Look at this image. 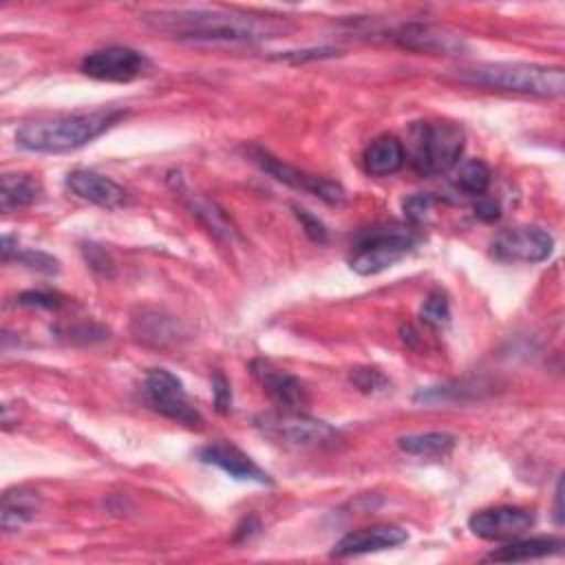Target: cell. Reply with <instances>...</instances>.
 Returning a JSON list of instances; mask_svg holds the SVG:
<instances>
[{
    "instance_id": "1",
    "label": "cell",
    "mask_w": 565,
    "mask_h": 565,
    "mask_svg": "<svg viewBox=\"0 0 565 565\" xmlns=\"http://www.w3.org/2000/svg\"><path fill=\"white\" fill-rule=\"evenodd\" d=\"M143 22L154 31L168 33L177 40L260 42L294 31V24L285 15L225 7L157 9L143 13Z\"/></svg>"
},
{
    "instance_id": "2",
    "label": "cell",
    "mask_w": 565,
    "mask_h": 565,
    "mask_svg": "<svg viewBox=\"0 0 565 565\" xmlns=\"http://www.w3.org/2000/svg\"><path fill=\"white\" fill-rule=\"evenodd\" d=\"M124 115L126 113L119 108H99L26 121L18 128L15 143L29 152H68L106 132Z\"/></svg>"
},
{
    "instance_id": "3",
    "label": "cell",
    "mask_w": 565,
    "mask_h": 565,
    "mask_svg": "<svg viewBox=\"0 0 565 565\" xmlns=\"http://www.w3.org/2000/svg\"><path fill=\"white\" fill-rule=\"evenodd\" d=\"M461 82L472 86L499 88L521 95L556 97L565 90V73L558 66L527 64V62H488L466 68L459 75Z\"/></svg>"
},
{
    "instance_id": "4",
    "label": "cell",
    "mask_w": 565,
    "mask_h": 565,
    "mask_svg": "<svg viewBox=\"0 0 565 565\" xmlns=\"http://www.w3.org/2000/svg\"><path fill=\"white\" fill-rule=\"evenodd\" d=\"M408 161L422 177L452 170L463 150V132L448 121H417L408 135Z\"/></svg>"
},
{
    "instance_id": "5",
    "label": "cell",
    "mask_w": 565,
    "mask_h": 565,
    "mask_svg": "<svg viewBox=\"0 0 565 565\" xmlns=\"http://www.w3.org/2000/svg\"><path fill=\"white\" fill-rule=\"evenodd\" d=\"M415 245V230L404 225H375L355 236L349 265L360 276H375L402 260Z\"/></svg>"
},
{
    "instance_id": "6",
    "label": "cell",
    "mask_w": 565,
    "mask_h": 565,
    "mask_svg": "<svg viewBox=\"0 0 565 565\" xmlns=\"http://www.w3.org/2000/svg\"><path fill=\"white\" fill-rule=\"evenodd\" d=\"M254 424L265 437L289 448H329L338 441V430L331 424L298 411L263 413Z\"/></svg>"
},
{
    "instance_id": "7",
    "label": "cell",
    "mask_w": 565,
    "mask_h": 565,
    "mask_svg": "<svg viewBox=\"0 0 565 565\" xmlns=\"http://www.w3.org/2000/svg\"><path fill=\"white\" fill-rule=\"evenodd\" d=\"M143 397L152 411L177 424H183L188 428H201L203 424V417L190 404L181 380L166 369L148 371L143 380Z\"/></svg>"
},
{
    "instance_id": "8",
    "label": "cell",
    "mask_w": 565,
    "mask_h": 565,
    "mask_svg": "<svg viewBox=\"0 0 565 565\" xmlns=\"http://www.w3.org/2000/svg\"><path fill=\"white\" fill-rule=\"evenodd\" d=\"M245 154L263 172H267L269 177H274L276 181H280V183H285L294 190L309 192V194H313V196H318V199H322L324 203H331V205H338V203L344 201V190H342L340 183H335L331 179H324V177H318V174H311L307 170L294 168V166L285 163L282 159L274 157L271 152H267L260 146L245 148Z\"/></svg>"
},
{
    "instance_id": "9",
    "label": "cell",
    "mask_w": 565,
    "mask_h": 565,
    "mask_svg": "<svg viewBox=\"0 0 565 565\" xmlns=\"http://www.w3.org/2000/svg\"><path fill=\"white\" fill-rule=\"evenodd\" d=\"M554 249V238L539 225H516L499 232L490 254L501 263H541Z\"/></svg>"
},
{
    "instance_id": "10",
    "label": "cell",
    "mask_w": 565,
    "mask_h": 565,
    "mask_svg": "<svg viewBox=\"0 0 565 565\" xmlns=\"http://www.w3.org/2000/svg\"><path fill=\"white\" fill-rule=\"evenodd\" d=\"M79 68L84 75L99 82H132L148 68V60L141 51L130 46H106L88 53Z\"/></svg>"
},
{
    "instance_id": "11",
    "label": "cell",
    "mask_w": 565,
    "mask_h": 565,
    "mask_svg": "<svg viewBox=\"0 0 565 565\" xmlns=\"http://www.w3.org/2000/svg\"><path fill=\"white\" fill-rule=\"evenodd\" d=\"M534 525V514L525 508L497 505L479 510L468 519V527L475 536L486 541H514Z\"/></svg>"
},
{
    "instance_id": "12",
    "label": "cell",
    "mask_w": 565,
    "mask_h": 565,
    "mask_svg": "<svg viewBox=\"0 0 565 565\" xmlns=\"http://www.w3.org/2000/svg\"><path fill=\"white\" fill-rule=\"evenodd\" d=\"M391 40L408 51L419 53H433V55H463L468 44L461 35L435 26V24H422V22H408L399 24L391 31Z\"/></svg>"
},
{
    "instance_id": "13",
    "label": "cell",
    "mask_w": 565,
    "mask_h": 565,
    "mask_svg": "<svg viewBox=\"0 0 565 565\" xmlns=\"http://www.w3.org/2000/svg\"><path fill=\"white\" fill-rule=\"evenodd\" d=\"M249 371L256 377V382L263 386V391L287 411H298L307 402V391L302 382L291 375L289 371L276 366L274 362L265 358H256L249 362Z\"/></svg>"
},
{
    "instance_id": "14",
    "label": "cell",
    "mask_w": 565,
    "mask_h": 565,
    "mask_svg": "<svg viewBox=\"0 0 565 565\" xmlns=\"http://www.w3.org/2000/svg\"><path fill=\"white\" fill-rule=\"evenodd\" d=\"M199 459L203 463L221 468L223 472H227L230 477H234L238 481H254V483H267V486L271 483V477L258 463H254V459L249 455H245L238 446H234L225 439L203 446L199 450Z\"/></svg>"
},
{
    "instance_id": "15",
    "label": "cell",
    "mask_w": 565,
    "mask_h": 565,
    "mask_svg": "<svg viewBox=\"0 0 565 565\" xmlns=\"http://www.w3.org/2000/svg\"><path fill=\"white\" fill-rule=\"evenodd\" d=\"M130 331L137 342L152 349H168L185 338L183 324L177 318L157 309H141L132 318Z\"/></svg>"
},
{
    "instance_id": "16",
    "label": "cell",
    "mask_w": 565,
    "mask_h": 565,
    "mask_svg": "<svg viewBox=\"0 0 565 565\" xmlns=\"http://www.w3.org/2000/svg\"><path fill=\"white\" fill-rule=\"evenodd\" d=\"M408 539V532L399 525H371L362 530H353L344 534L331 550L333 556L344 558V556H358V554H369V552H380L395 547Z\"/></svg>"
},
{
    "instance_id": "17",
    "label": "cell",
    "mask_w": 565,
    "mask_h": 565,
    "mask_svg": "<svg viewBox=\"0 0 565 565\" xmlns=\"http://www.w3.org/2000/svg\"><path fill=\"white\" fill-rule=\"evenodd\" d=\"M66 188L75 196H79V199H84L93 205L108 207V210L119 207L126 201V190L119 183H115L110 177L93 172V170H73V172H68Z\"/></svg>"
},
{
    "instance_id": "18",
    "label": "cell",
    "mask_w": 565,
    "mask_h": 565,
    "mask_svg": "<svg viewBox=\"0 0 565 565\" xmlns=\"http://www.w3.org/2000/svg\"><path fill=\"white\" fill-rule=\"evenodd\" d=\"M174 190L181 194L183 203L188 205V210L192 212V216L199 218V223L221 243L225 245H232L236 238H238V232L236 227L232 225L230 216L225 214V210H221L214 201L205 199L203 194L199 192H192L181 179H177L174 183Z\"/></svg>"
},
{
    "instance_id": "19",
    "label": "cell",
    "mask_w": 565,
    "mask_h": 565,
    "mask_svg": "<svg viewBox=\"0 0 565 565\" xmlns=\"http://www.w3.org/2000/svg\"><path fill=\"white\" fill-rule=\"evenodd\" d=\"M42 497L31 488H11L2 494L0 525L4 532H18L40 512Z\"/></svg>"
},
{
    "instance_id": "20",
    "label": "cell",
    "mask_w": 565,
    "mask_h": 565,
    "mask_svg": "<svg viewBox=\"0 0 565 565\" xmlns=\"http://www.w3.org/2000/svg\"><path fill=\"white\" fill-rule=\"evenodd\" d=\"M404 159H406L404 146L393 135H382V137L373 139L362 154L364 170L373 177H388V174L397 172L402 168Z\"/></svg>"
},
{
    "instance_id": "21",
    "label": "cell",
    "mask_w": 565,
    "mask_h": 565,
    "mask_svg": "<svg viewBox=\"0 0 565 565\" xmlns=\"http://www.w3.org/2000/svg\"><path fill=\"white\" fill-rule=\"evenodd\" d=\"M455 444H457V437L450 435V433H441V430L411 433V435H402L397 439V446L404 452L417 455V457H426V459L448 457L452 452Z\"/></svg>"
},
{
    "instance_id": "22",
    "label": "cell",
    "mask_w": 565,
    "mask_h": 565,
    "mask_svg": "<svg viewBox=\"0 0 565 565\" xmlns=\"http://www.w3.org/2000/svg\"><path fill=\"white\" fill-rule=\"evenodd\" d=\"M561 541L554 536H541V539H514L512 543L490 552L486 561H532L543 558L550 554H556L561 550Z\"/></svg>"
},
{
    "instance_id": "23",
    "label": "cell",
    "mask_w": 565,
    "mask_h": 565,
    "mask_svg": "<svg viewBox=\"0 0 565 565\" xmlns=\"http://www.w3.org/2000/svg\"><path fill=\"white\" fill-rule=\"evenodd\" d=\"M40 196V185L29 174H4L0 188L2 212H13L35 203Z\"/></svg>"
},
{
    "instance_id": "24",
    "label": "cell",
    "mask_w": 565,
    "mask_h": 565,
    "mask_svg": "<svg viewBox=\"0 0 565 565\" xmlns=\"http://www.w3.org/2000/svg\"><path fill=\"white\" fill-rule=\"evenodd\" d=\"M452 185L466 196H483L490 185V168L481 159H466L455 166Z\"/></svg>"
},
{
    "instance_id": "25",
    "label": "cell",
    "mask_w": 565,
    "mask_h": 565,
    "mask_svg": "<svg viewBox=\"0 0 565 565\" xmlns=\"http://www.w3.org/2000/svg\"><path fill=\"white\" fill-rule=\"evenodd\" d=\"M422 320L428 324V327H446L450 322V305H448V298L441 294V291H433L426 296L424 305H422V311H419Z\"/></svg>"
},
{
    "instance_id": "26",
    "label": "cell",
    "mask_w": 565,
    "mask_h": 565,
    "mask_svg": "<svg viewBox=\"0 0 565 565\" xmlns=\"http://www.w3.org/2000/svg\"><path fill=\"white\" fill-rule=\"evenodd\" d=\"M349 380L362 393H380V391L388 388V377L375 366H355V369H351Z\"/></svg>"
},
{
    "instance_id": "27",
    "label": "cell",
    "mask_w": 565,
    "mask_h": 565,
    "mask_svg": "<svg viewBox=\"0 0 565 565\" xmlns=\"http://www.w3.org/2000/svg\"><path fill=\"white\" fill-rule=\"evenodd\" d=\"M433 205H435L433 194H413L404 201V216L408 218L411 225H419V223H424V218L428 216Z\"/></svg>"
},
{
    "instance_id": "28",
    "label": "cell",
    "mask_w": 565,
    "mask_h": 565,
    "mask_svg": "<svg viewBox=\"0 0 565 565\" xmlns=\"http://www.w3.org/2000/svg\"><path fill=\"white\" fill-rule=\"evenodd\" d=\"M294 214H296V218L300 221L305 234L311 241H316V243H324L327 241V227L322 225V221L318 216H313L311 212H307L305 207H298V205H294Z\"/></svg>"
},
{
    "instance_id": "29",
    "label": "cell",
    "mask_w": 565,
    "mask_h": 565,
    "mask_svg": "<svg viewBox=\"0 0 565 565\" xmlns=\"http://www.w3.org/2000/svg\"><path fill=\"white\" fill-rule=\"evenodd\" d=\"M15 260H20L22 265H26L31 269L44 271V274H55L60 269L57 260L44 252H15Z\"/></svg>"
},
{
    "instance_id": "30",
    "label": "cell",
    "mask_w": 565,
    "mask_h": 565,
    "mask_svg": "<svg viewBox=\"0 0 565 565\" xmlns=\"http://www.w3.org/2000/svg\"><path fill=\"white\" fill-rule=\"evenodd\" d=\"M212 395H214L216 411L227 413L232 406V388H230V382L225 380V375L218 371L212 375Z\"/></svg>"
},
{
    "instance_id": "31",
    "label": "cell",
    "mask_w": 565,
    "mask_h": 565,
    "mask_svg": "<svg viewBox=\"0 0 565 565\" xmlns=\"http://www.w3.org/2000/svg\"><path fill=\"white\" fill-rule=\"evenodd\" d=\"M18 305L38 307V309H57L60 300L49 291H24L18 296Z\"/></svg>"
},
{
    "instance_id": "32",
    "label": "cell",
    "mask_w": 565,
    "mask_h": 565,
    "mask_svg": "<svg viewBox=\"0 0 565 565\" xmlns=\"http://www.w3.org/2000/svg\"><path fill=\"white\" fill-rule=\"evenodd\" d=\"M84 256H86V260H88V265L95 269V271H99V274H108L110 271V267H113V260L108 258V254L99 247V245H84Z\"/></svg>"
},
{
    "instance_id": "33",
    "label": "cell",
    "mask_w": 565,
    "mask_h": 565,
    "mask_svg": "<svg viewBox=\"0 0 565 565\" xmlns=\"http://www.w3.org/2000/svg\"><path fill=\"white\" fill-rule=\"evenodd\" d=\"M475 216L486 221V223H492V221H497L501 216V207H499L497 201L479 196L477 203H475Z\"/></svg>"
},
{
    "instance_id": "34",
    "label": "cell",
    "mask_w": 565,
    "mask_h": 565,
    "mask_svg": "<svg viewBox=\"0 0 565 565\" xmlns=\"http://www.w3.org/2000/svg\"><path fill=\"white\" fill-rule=\"evenodd\" d=\"M260 530V523H258V519L256 516H249V519H245L243 521V525H238L236 527V541H247L254 532H258Z\"/></svg>"
},
{
    "instance_id": "35",
    "label": "cell",
    "mask_w": 565,
    "mask_h": 565,
    "mask_svg": "<svg viewBox=\"0 0 565 565\" xmlns=\"http://www.w3.org/2000/svg\"><path fill=\"white\" fill-rule=\"evenodd\" d=\"M561 501H563V481L558 479L556 492H554V523L556 525H563V505H561Z\"/></svg>"
}]
</instances>
